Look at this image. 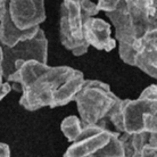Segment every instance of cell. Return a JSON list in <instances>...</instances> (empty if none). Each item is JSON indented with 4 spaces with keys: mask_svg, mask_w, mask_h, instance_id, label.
Wrapping results in <instances>:
<instances>
[{
    "mask_svg": "<svg viewBox=\"0 0 157 157\" xmlns=\"http://www.w3.org/2000/svg\"><path fill=\"white\" fill-rule=\"evenodd\" d=\"M76 102L82 126L104 124L120 101L110 86L99 80H84L82 88L73 99Z\"/></svg>",
    "mask_w": 157,
    "mask_h": 157,
    "instance_id": "cell-6",
    "label": "cell"
},
{
    "mask_svg": "<svg viewBox=\"0 0 157 157\" xmlns=\"http://www.w3.org/2000/svg\"><path fill=\"white\" fill-rule=\"evenodd\" d=\"M82 129L83 126L81 124L80 117L74 116V115H71V116H67L66 118H64L62 124H60L62 132L70 142H73L78 137Z\"/></svg>",
    "mask_w": 157,
    "mask_h": 157,
    "instance_id": "cell-13",
    "label": "cell"
},
{
    "mask_svg": "<svg viewBox=\"0 0 157 157\" xmlns=\"http://www.w3.org/2000/svg\"><path fill=\"white\" fill-rule=\"evenodd\" d=\"M113 131L107 129L104 124L83 126L81 133L71 142L64 157H86L94 155L97 150L109 141Z\"/></svg>",
    "mask_w": 157,
    "mask_h": 157,
    "instance_id": "cell-8",
    "label": "cell"
},
{
    "mask_svg": "<svg viewBox=\"0 0 157 157\" xmlns=\"http://www.w3.org/2000/svg\"><path fill=\"white\" fill-rule=\"evenodd\" d=\"M83 36L89 47L92 46L98 50L112 51L117 46L116 40L112 38L110 24L94 16L86 21L83 28Z\"/></svg>",
    "mask_w": 157,
    "mask_h": 157,
    "instance_id": "cell-10",
    "label": "cell"
},
{
    "mask_svg": "<svg viewBox=\"0 0 157 157\" xmlns=\"http://www.w3.org/2000/svg\"><path fill=\"white\" fill-rule=\"evenodd\" d=\"M0 157H10L9 146L2 142H0Z\"/></svg>",
    "mask_w": 157,
    "mask_h": 157,
    "instance_id": "cell-17",
    "label": "cell"
},
{
    "mask_svg": "<svg viewBox=\"0 0 157 157\" xmlns=\"http://www.w3.org/2000/svg\"><path fill=\"white\" fill-rule=\"evenodd\" d=\"M78 70L70 66H49L38 60H26L6 81L22 92L20 105L30 112L50 107L59 88Z\"/></svg>",
    "mask_w": 157,
    "mask_h": 157,
    "instance_id": "cell-1",
    "label": "cell"
},
{
    "mask_svg": "<svg viewBox=\"0 0 157 157\" xmlns=\"http://www.w3.org/2000/svg\"><path fill=\"white\" fill-rule=\"evenodd\" d=\"M2 59H4V52H2V47L0 43V83L4 82V73H2Z\"/></svg>",
    "mask_w": 157,
    "mask_h": 157,
    "instance_id": "cell-18",
    "label": "cell"
},
{
    "mask_svg": "<svg viewBox=\"0 0 157 157\" xmlns=\"http://www.w3.org/2000/svg\"><path fill=\"white\" fill-rule=\"evenodd\" d=\"M133 66L150 78H157V26H151L137 42Z\"/></svg>",
    "mask_w": 157,
    "mask_h": 157,
    "instance_id": "cell-9",
    "label": "cell"
},
{
    "mask_svg": "<svg viewBox=\"0 0 157 157\" xmlns=\"http://www.w3.org/2000/svg\"><path fill=\"white\" fill-rule=\"evenodd\" d=\"M126 1H134V0H126Z\"/></svg>",
    "mask_w": 157,
    "mask_h": 157,
    "instance_id": "cell-19",
    "label": "cell"
},
{
    "mask_svg": "<svg viewBox=\"0 0 157 157\" xmlns=\"http://www.w3.org/2000/svg\"><path fill=\"white\" fill-rule=\"evenodd\" d=\"M44 20V0H0V43L13 47L30 39Z\"/></svg>",
    "mask_w": 157,
    "mask_h": 157,
    "instance_id": "cell-3",
    "label": "cell"
},
{
    "mask_svg": "<svg viewBox=\"0 0 157 157\" xmlns=\"http://www.w3.org/2000/svg\"><path fill=\"white\" fill-rule=\"evenodd\" d=\"M118 133L157 132V86L150 84L138 99H120L107 118Z\"/></svg>",
    "mask_w": 157,
    "mask_h": 157,
    "instance_id": "cell-4",
    "label": "cell"
},
{
    "mask_svg": "<svg viewBox=\"0 0 157 157\" xmlns=\"http://www.w3.org/2000/svg\"><path fill=\"white\" fill-rule=\"evenodd\" d=\"M2 73L7 78L21 64L26 60H38L47 64L48 60V40L43 30L40 29L34 36L26 40L18 41L15 46H2Z\"/></svg>",
    "mask_w": 157,
    "mask_h": 157,
    "instance_id": "cell-7",
    "label": "cell"
},
{
    "mask_svg": "<svg viewBox=\"0 0 157 157\" xmlns=\"http://www.w3.org/2000/svg\"><path fill=\"white\" fill-rule=\"evenodd\" d=\"M121 1L122 0H98L96 6H97L99 12L102 10L105 13H109L115 10Z\"/></svg>",
    "mask_w": 157,
    "mask_h": 157,
    "instance_id": "cell-15",
    "label": "cell"
},
{
    "mask_svg": "<svg viewBox=\"0 0 157 157\" xmlns=\"http://www.w3.org/2000/svg\"><path fill=\"white\" fill-rule=\"evenodd\" d=\"M10 90H12V84L9 82L6 81V82L0 83V100H2L10 92Z\"/></svg>",
    "mask_w": 157,
    "mask_h": 157,
    "instance_id": "cell-16",
    "label": "cell"
},
{
    "mask_svg": "<svg viewBox=\"0 0 157 157\" xmlns=\"http://www.w3.org/2000/svg\"><path fill=\"white\" fill-rule=\"evenodd\" d=\"M138 157H157V132L149 134V140L142 147Z\"/></svg>",
    "mask_w": 157,
    "mask_h": 157,
    "instance_id": "cell-14",
    "label": "cell"
},
{
    "mask_svg": "<svg viewBox=\"0 0 157 157\" xmlns=\"http://www.w3.org/2000/svg\"><path fill=\"white\" fill-rule=\"evenodd\" d=\"M94 157H124V149L117 131H113L109 141L97 150L94 154Z\"/></svg>",
    "mask_w": 157,
    "mask_h": 157,
    "instance_id": "cell-12",
    "label": "cell"
},
{
    "mask_svg": "<svg viewBox=\"0 0 157 157\" xmlns=\"http://www.w3.org/2000/svg\"><path fill=\"white\" fill-rule=\"evenodd\" d=\"M98 8L91 0H63L60 7L59 38L60 42L74 56L86 54L89 44L83 36L86 21L97 15Z\"/></svg>",
    "mask_w": 157,
    "mask_h": 157,
    "instance_id": "cell-5",
    "label": "cell"
},
{
    "mask_svg": "<svg viewBox=\"0 0 157 157\" xmlns=\"http://www.w3.org/2000/svg\"><path fill=\"white\" fill-rule=\"evenodd\" d=\"M106 16L115 28L118 55L124 63L133 66L136 44L151 26H157L156 16L150 14L145 0H122L117 8L106 13Z\"/></svg>",
    "mask_w": 157,
    "mask_h": 157,
    "instance_id": "cell-2",
    "label": "cell"
},
{
    "mask_svg": "<svg viewBox=\"0 0 157 157\" xmlns=\"http://www.w3.org/2000/svg\"><path fill=\"white\" fill-rule=\"evenodd\" d=\"M150 133L149 132L120 133V140L124 149V157H138L142 147L149 140Z\"/></svg>",
    "mask_w": 157,
    "mask_h": 157,
    "instance_id": "cell-11",
    "label": "cell"
}]
</instances>
